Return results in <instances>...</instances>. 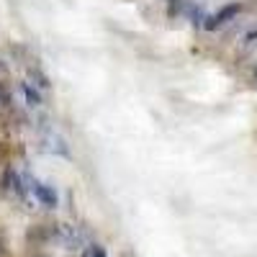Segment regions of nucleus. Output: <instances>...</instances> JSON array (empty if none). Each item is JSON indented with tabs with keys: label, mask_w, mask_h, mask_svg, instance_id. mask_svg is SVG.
<instances>
[{
	"label": "nucleus",
	"mask_w": 257,
	"mask_h": 257,
	"mask_svg": "<svg viewBox=\"0 0 257 257\" xmlns=\"http://www.w3.org/2000/svg\"><path fill=\"white\" fill-rule=\"evenodd\" d=\"M8 162V144L0 142V165H6Z\"/></svg>",
	"instance_id": "7"
},
{
	"label": "nucleus",
	"mask_w": 257,
	"mask_h": 257,
	"mask_svg": "<svg viewBox=\"0 0 257 257\" xmlns=\"http://www.w3.org/2000/svg\"><path fill=\"white\" fill-rule=\"evenodd\" d=\"M254 77H257V67H254Z\"/></svg>",
	"instance_id": "9"
},
{
	"label": "nucleus",
	"mask_w": 257,
	"mask_h": 257,
	"mask_svg": "<svg viewBox=\"0 0 257 257\" xmlns=\"http://www.w3.org/2000/svg\"><path fill=\"white\" fill-rule=\"evenodd\" d=\"M244 39H247V44H249V41H252V39H257V31H249V34H247Z\"/></svg>",
	"instance_id": "8"
},
{
	"label": "nucleus",
	"mask_w": 257,
	"mask_h": 257,
	"mask_svg": "<svg viewBox=\"0 0 257 257\" xmlns=\"http://www.w3.org/2000/svg\"><path fill=\"white\" fill-rule=\"evenodd\" d=\"M21 93H24V98H26V105H31V108L41 105V95H39V90L31 85V80H24V82H21Z\"/></svg>",
	"instance_id": "3"
},
{
	"label": "nucleus",
	"mask_w": 257,
	"mask_h": 257,
	"mask_svg": "<svg viewBox=\"0 0 257 257\" xmlns=\"http://www.w3.org/2000/svg\"><path fill=\"white\" fill-rule=\"evenodd\" d=\"M31 77L36 80V82H34L36 88H49V77H47V75H41L39 70H31Z\"/></svg>",
	"instance_id": "5"
},
{
	"label": "nucleus",
	"mask_w": 257,
	"mask_h": 257,
	"mask_svg": "<svg viewBox=\"0 0 257 257\" xmlns=\"http://www.w3.org/2000/svg\"><path fill=\"white\" fill-rule=\"evenodd\" d=\"M242 13V3H229V6H224V8H219L216 13H211V16H206L203 18V29L206 31H219L221 26H226L229 21H234Z\"/></svg>",
	"instance_id": "1"
},
{
	"label": "nucleus",
	"mask_w": 257,
	"mask_h": 257,
	"mask_svg": "<svg viewBox=\"0 0 257 257\" xmlns=\"http://www.w3.org/2000/svg\"><path fill=\"white\" fill-rule=\"evenodd\" d=\"M49 239V229H44V224H34L29 229V242H44Z\"/></svg>",
	"instance_id": "4"
},
{
	"label": "nucleus",
	"mask_w": 257,
	"mask_h": 257,
	"mask_svg": "<svg viewBox=\"0 0 257 257\" xmlns=\"http://www.w3.org/2000/svg\"><path fill=\"white\" fill-rule=\"evenodd\" d=\"M34 196L41 206H47V208H57L59 206V193L52 188V185H44V183H34Z\"/></svg>",
	"instance_id": "2"
},
{
	"label": "nucleus",
	"mask_w": 257,
	"mask_h": 257,
	"mask_svg": "<svg viewBox=\"0 0 257 257\" xmlns=\"http://www.w3.org/2000/svg\"><path fill=\"white\" fill-rule=\"evenodd\" d=\"M88 257H105V249L98 247V244H93V247L88 249Z\"/></svg>",
	"instance_id": "6"
}]
</instances>
